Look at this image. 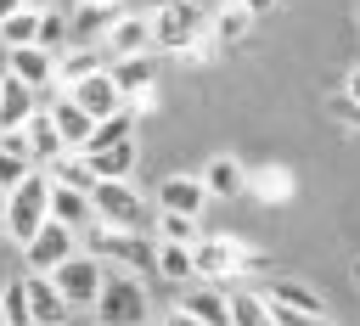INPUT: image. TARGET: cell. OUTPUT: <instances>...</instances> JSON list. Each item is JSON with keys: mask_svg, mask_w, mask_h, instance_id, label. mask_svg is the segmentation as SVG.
I'll return each mask as SVG.
<instances>
[{"mask_svg": "<svg viewBox=\"0 0 360 326\" xmlns=\"http://www.w3.org/2000/svg\"><path fill=\"white\" fill-rule=\"evenodd\" d=\"M219 0H174L152 11V51H180V56H202L208 45V17Z\"/></svg>", "mask_w": 360, "mask_h": 326, "instance_id": "cell-1", "label": "cell"}, {"mask_svg": "<svg viewBox=\"0 0 360 326\" xmlns=\"http://www.w3.org/2000/svg\"><path fill=\"white\" fill-rule=\"evenodd\" d=\"M90 315H96V326H152V292H146V281L135 270L107 264V281H101Z\"/></svg>", "mask_w": 360, "mask_h": 326, "instance_id": "cell-2", "label": "cell"}, {"mask_svg": "<svg viewBox=\"0 0 360 326\" xmlns=\"http://www.w3.org/2000/svg\"><path fill=\"white\" fill-rule=\"evenodd\" d=\"M79 247H90V253H96L101 264H112V270L152 275V247H158V236H146V230H118V225L90 219V225L79 230Z\"/></svg>", "mask_w": 360, "mask_h": 326, "instance_id": "cell-3", "label": "cell"}, {"mask_svg": "<svg viewBox=\"0 0 360 326\" xmlns=\"http://www.w3.org/2000/svg\"><path fill=\"white\" fill-rule=\"evenodd\" d=\"M191 264H197V281H231V275H248V270H270L264 253H253L248 242L219 236V230L191 242Z\"/></svg>", "mask_w": 360, "mask_h": 326, "instance_id": "cell-4", "label": "cell"}, {"mask_svg": "<svg viewBox=\"0 0 360 326\" xmlns=\"http://www.w3.org/2000/svg\"><path fill=\"white\" fill-rule=\"evenodd\" d=\"M45 219H51V174H45V169H34L22 185H11V191H6L0 230H6V236L22 247V242H28V236H34Z\"/></svg>", "mask_w": 360, "mask_h": 326, "instance_id": "cell-5", "label": "cell"}, {"mask_svg": "<svg viewBox=\"0 0 360 326\" xmlns=\"http://www.w3.org/2000/svg\"><path fill=\"white\" fill-rule=\"evenodd\" d=\"M90 208H96V219L101 225H118V230H146L152 236V208H146V197L129 185V180H96L90 185Z\"/></svg>", "mask_w": 360, "mask_h": 326, "instance_id": "cell-6", "label": "cell"}, {"mask_svg": "<svg viewBox=\"0 0 360 326\" xmlns=\"http://www.w3.org/2000/svg\"><path fill=\"white\" fill-rule=\"evenodd\" d=\"M51 281H56V292L68 298V309H90L96 292H101V281H107V264H101L90 247H79V253H68V259L51 270Z\"/></svg>", "mask_w": 360, "mask_h": 326, "instance_id": "cell-7", "label": "cell"}, {"mask_svg": "<svg viewBox=\"0 0 360 326\" xmlns=\"http://www.w3.org/2000/svg\"><path fill=\"white\" fill-rule=\"evenodd\" d=\"M68 253H79V230H73V225H62V219H45V225L22 242V264H28V270H39V275H51Z\"/></svg>", "mask_w": 360, "mask_h": 326, "instance_id": "cell-8", "label": "cell"}, {"mask_svg": "<svg viewBox=\"0 0 360 326\" xmlns=\"http://www.w3.org/2000/svg\"><path fill=\"white\" fill-rule=\"evenodd\" d=\"M118 0H73L68 6V45H101L107 28L118 22Z\"/></svg>", "mask_w": 360, "mask_h": 326, "instance_id": "cell-9", "label": "cell"}, {"mask_svg": "<svg viewBox=\"0 0 360 326\" xmlns=\"http://www.w3.org/2000/svg\"><path fill=\"white\" fill-rule=\"evenodd\" d=\"M112 67V79H118V90H124V101L141 112L146 107V96H152V84H158V51H135V56H112L107 62Z\"/></svg>", "mask_w": 360, "mask_h": 326, "instance_id": "cell-10", "label": "cell"}, {"mask_svg": "<svg viewBox=\"0 0 360 326\" xmlns=\"http://www.w3.org/2000/svg\"><path fill=\"white\" fill-rule=\"evenodd\" d=\"M68 96L90 112V118H112L118 107H129L124 101V90H118V79H112V67H96V73H84L79 84H68Z\"/></svg>", "mask_w": 360, "mask_h": 326, "instance_id": "cell-11", "label": "cell"}, {"mask_svg": "<svg viewBox=\"0 0 360 326\" xmlns=\"http://www.w3.org/2000/svg\"><path fill=\"white\" fill-rule=\"evenodd\" d=\"M101 51H107V62H112V56H135V51H152V11H118V22L107 28Z\"/></svg>", "mask_w": 360, "mask_h": 326, "instance_id": "cell-12", "label": "cell"}, {"mask_svg": "<svg viewBox=\"0 0 360 326\" xmlns=\"http://www.w3.org/2000/svg\"><path fill=\"white\" fill-rule=\"evenodd\" d=\"M39 107H45V101H39V90H34V84H22L17 73H6V62H0V129H22Z\"/></svg>", "mask_w": 360, "mask_h": 326, "instance_id": "cell-13", "label": "cell"}, {"mask_svg": "<svg viewBox=\"0 0 360 326\" xmlns=\"http://www.w3.org/2000/svg\"><path fill=\"white\" fill-rule=\"evenodd\" d=\"M180 309L197 315L202 326H231V292H225L219 281H191V287H180Z\"/></svg>", "mask_w": 360, "mask_h": 326, "instance_id": "cell-14", "label": "cell"}, {"mask_svg": "<svg viewBox=\"0 0 360 326\" xmlns=\"http://www.w3.org/2000/svg\"><path fill=\"white\" fill-rule=\"evenodd\" d=\"M253 17H259V11H248L242 0H219V6H214V17H208V45H214V51L242 45V39L253 34Z\"/></svg>", "mask_w": 360, "mask_h": 326, "instance_id": "cell-15", "label": "cell"}, {"mask_svg": "<svg viewBox=\"0 0 360 326\" xmlns=\"http://www.w3.org/2000/svg\"><path fill=\"white\" fill-rule=\"evenodd\" d=\"M158 208L202 219V208H208V185H202V174H169V180H158Z\"/></svg>", "mask_w": 360, "mask_h": 326, "instance_id": "cell-16", "label": "cell"}, {"mask_svg": "<svg viewBox=\"0 0 360 326\" xmlns=\"http://www.w3.org/2000/svg\"><path fill=\"white\" fill-rule=\"evenodd\" d=\"M22 287H28V315H34V326H68V298L56 292V281L51 275H39V270H28L22 275Z\"/></svg>", "mask_w": 360, "mask_h": 326, "instance_id": "cell-17", "label": "cell"}, {"mask_svg": "<svg viewBox=\"0 0 360 326\" xmlns=\"http://www.w3.org/2000/svg\"><path fill=\"white\" fill-rule=\"evenodd\" d=\"M6 73H17L34 90H51L56 84V56L45 45H17V51H6Z\"/></svg>", "mask_w": 360, "mask_h": 326, "instance_id": "cell-18", "label": "cell"}, {"mask_svg": "<svg viewBox=\"0 0 360 326\" xmlns=\"http://www.w3.org/2000/svg\"><path fill=\"white\" fill-rule=\"evenodd\" d=\"M152 275H163L169 287H191L197 281V264H191V242H163L152 247Z\"/></svg>", "mask_w": 360, "mask_h": 326, "instance_id": "cell-19", "label": "cell"}, {"mask_svg": "<svg viewBox=\"0 0 360 326\" xmlns=\"http://www.w3.org/2000/svg\"><path fill=\"white\" fill-rule=\"evenodd\" d=\"M22 135H28V157H34L39 169H51V163L68 152V141L56 135V124H51V112H45V107H39V112L22 124Z\"/></svg>", "mask_w": 360, "mask_h": 326, "instance_id": "cell-20", "label": "cell"}, {"mask_svg": "<svg viewBox=\"0 0 360 326\" xmlns=\"http://www.w3.org/2000/svg\"><path fill=\"white\" fill-rule=\"evenodd\" d=\"M84 163L96 169V180H129V174H135V163H141V146H135V141L96 146V152H84Z\"/></svg>", "mask_w": 360, "mask_h": 326, "instance_id": "cell-21", "label": "cell"}, {"mask_svg": "<svg viewBox=\"0 0 360 326\" xmlns=\"http://www.w3.org/2000/svg\"><path fill=\"white\" fill-rule=\"evenodd\" d=\"M202 185H208V197H242L248 191V169L231 152H219V157L202 163Z\"/></svg>", "mask_w": 360, "mask_h": 326, "instance_id": "cell-22", "label": "cell"}, {"mask_svg": "<svg viewBox=\"0 0 360 326\" xmlns=\"http://www.w3.org/2000/svg\"><path fill=\"white\" fill-rule=\"evenodd\" d=\"M96 67H107V51H101V45H68V51L56 56V90L79 84V79L96 73Z\"/></svg>", "mask_w": 360, "mask_h": 326, "instance_id": "cell-23", "label": "cell"}, {"mask_svg": "<svg viewBox=\"0 0 360 326\" xmlns=\"http://www.w3.org/2000/svg\"><path fill=\"white\" fill-rule=\"evenodd\" d=\"M51 219H62V225L84 230V225L96 219V208H90V191H79V185H56V180H51Z\"/></svg>", "mask_w": 360, "mask_h": 326, "instance_id": "cell-24", "label": "cell"}, {"mask_svg": "<svg viewBox=\"0 0 360 326\" xmlns=\"http://www.w3.org/2000/svg\"><path fill=\"white\" fill-rule=\"evenodd\" d=\"M259 292H264V298H276V304H292V309L326 315V304H321V292H315L309 281H292V275H270V281H264Z\"/></svg>", "mask_w": 360, "mask_h": 326, "instance_id": "cell-25", "label": "cell"}, {"mask_svg": "<svg viewBox=\"0 0 360 326\" xmlns=\"http://www.w3.org/2000/svg\"><path fill=\"white\" fill-rule=\"evenodd\" d=\"M135 124H141V112H135V107H118L112 118H96V129H90L84 152H96V146H118V141H135Z\"/></svg>", "mask_w": 360, "mask_h": 326, "instance_id": "cell-26", "label": "cell"}, {"mask_svg": "<svg viewBox=\"0 0 360 326\" xmlns=\"http://www.w3.org/2000/svg\"><path fill=\"white\" fill-rule=\"evenodd\" d=\"M39 39V6H17L6 22H0V51H17V45H34Z\"/></svg>", "mask_w": 360, "mask_h": 326, "instance_id": "cell-27", "label": "cell"}, {"mask_svg": "<svg viewBox=\"0 0 360 326\" xmlns=\"http://www.w3.org/2000/svg\"><path fill=\"white\" fill-rule=\"evenodd\" d=\"M231 326H270V309H264L259 287H236L231 292Z\"/></svg>", "mask_w": 360, "mask_h": 326, "instance_id": "cell-28", "label": "cell"}, {"mask_svg": "<svg viewBox=\"0 0 360 326\" xmlns=\"http://www.w3.org/2000/svg\"><path fill=\"white\" fill-rule=\"evenodd\" d=\"M34 45H45L51 56L68 51V11H62V6H45V11H39V39H34Z\"/></svg>", "mask_w": 360, "mask_h": 326, "instance_id": "cell-29", "label": "cell"}, {"mask_svg": "<svg viewBox=\"0 0 360 326\" xmlns=\"http://www.w3.org/2000/svg\"><path fill=\"white\" fill-rule=\"evenodd\" d=\"M152 225H158L152 236H163V242H197V236H202L191 214H169V208H158V219H152Z\"/></svg>", "mask_w": 360, "mask_h": 326, "instance_id": "cell-30", "label": "cell"}, {"mask_svg": "<svg viewBox=\"0 0 360 326\" xmlns=\"http://www.w3.org/2000/svg\"><path fill=\"white\" fill-rule=\"evenodd\" d=\"M0 309H6V326H34V315H28V287H22V275L0 287Z\"/></svg>", "mask_w": 360, "mask_h": 326, "instance_id": "cell-31", "label": "cell"}, {"mask_svg": "<svg viewBox=\"0 0 360 326\" xmlns=\"http://www.w3.org/2000/svg\"><path fill=\"white\" fill-rule=\"evenodd\" d=\"M34 169H39L34 157H22V152H6V146H0V191H11V185H22V180H28Z\"/></svg>", "mask_w": 360, "mask_h": 326, "instance_id": "cell-32", "label": "cell"}, {"mask_svg": "<svg viewBox=\"0 0 360 326\" xmlns=\"http://www.w3.org/2000/svg\"><path fill=\"white\" fill-rule=\"evenodd\" d=\"M326 107H332V118H343V124H354V129H360V101H349V96H332Z\"/></svg>", "mask_w": 360, "mask_h": 326, "instance_id": "cell-33", "label": "cell"}, {"mask_svg": "<svg viewBox=\"0 0 360 326\" xmlns=\"http://www.w3.org/2000/svg\"><path fill=\"white\" fill-rule=\"evenodd\" d=\"M158 326H202V320H197V315H186V309H180V304H174V309H169V315H163V320H158Z\"/></svg>", "mask_w": 360, "mask_h": 326, "instance_id": "cell-34", "label": "cell"}, {"mask_svg": "<svg viewBox=\"0 0 360 326\" xmlns=\"http://www.w3.org/2000/svg\"><path fill=\"white\" fill-rule=\"evenodd\" d=\"M343 96H349V101H360V67H354V73L343 79Z\"/></svg>", "mask_w": 360, "mask_h": 326, "instance_id": "cell-35", "label": "cell"}, {"mask_svg": "<svg viewBox=\"0 0 360 326\" xmlns=\"http://www.w3.org/2000/svg\"><path fill=\"white\" fill-rule=\"evenodd\" d=\"M17 6H28V0H0V22H6V17L17 11Z\"/></svg>", "mask_w": 360, "mask_h": 326, "instance_id": "cell-36", "label": "cell"}, {"mask_svg": "<svg viewBox=\"0 0 360 326\" xmlns=\"http://www.w3.org/2000/svg\"><path fill=\"white\" fill-rule=\"evenodd\" d=\"M248 11H270V6H281V0H242Z\"/></svg>", "mask_w": 360, "mask_h": 326, "instance_id": "cell-37", "label": "cell"}, {"mask_svg": "<svg viewBox=\"0 0 360 326\" xmlns=\"http://www.w3.org/2000/svg\"><path fill=\"white\" fill-rule=\"evenodd\" d=\"M28 6H39V11H45V6H56V0H28Z\"/></svg>", "mask_w": 360, "mask_h": 326, "instance_id": "cell-38", "label": "cell"}, {"mask_svg": "<svg viewBox=\"0 0 360 326\" xmlns=\"http://www.w3.org/2000/svg\"><path fill=\"white\" fill-rule=\"evenodd\" d=\"M354 287H360V259H354Z\"/></svg>", "mask_w": 360, "mask_h": 326, "instance_id": "cell-39", "label": "cell"}, {"mask_svg": "<svg viewBox=\"0 0 360 326\" xmlns=\"http://www.w3.org/2000/svg\"><path fill=\"white\" fill-rule=\"evenodd\" d=\"M0 214H6V191H0Z\"/></svg>", "mask_w": 360, "mask_h": 326, "instance_id": "cell-40", "label": "cell"}, {"mask_svg": "<svg viewBox=\"0 0 360 326\" xmlns=\"http://www.w3.org/2000/svg\"><path fill=\"white\" fill-rule=\"evenodd\" d=\"M0 326H6V309H0Z\"/></svg>", "mask_w": 360, "mask_h": 326, "instance_id": "cell-41", "label": "cell"}, {"mask_svg": "<svg viewBox=\"0 0 360 326\" xmlns=\"http://www.w3.org/2000/svg\"><path fill=\"white\" fill-rule=\"evenodd\" d=\"M152 326H158V320H152Z\"/></svg>", "mask_w": 360, "mask_h": 326, "instance_id": "cell-42", "label": "cell"}]
</instances>
